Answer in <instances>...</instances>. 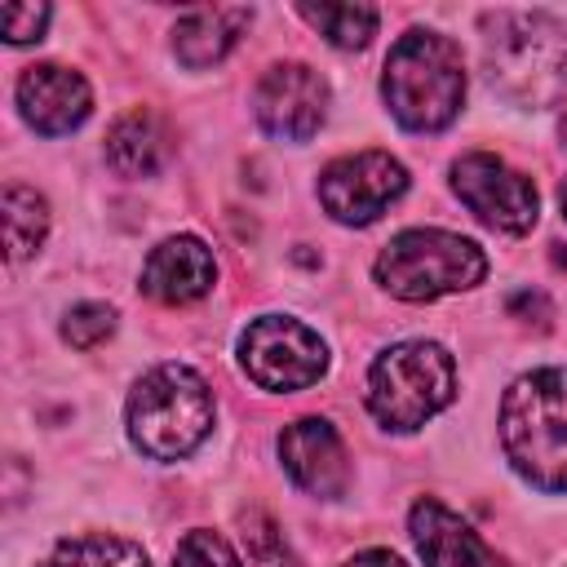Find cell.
<instances>
[{"label":"cell","instance_id":"d6986e66","mask_svg":"<svg viewBox=\"0 0 567 567\" xmlns=\"http://www.w3.org/2000/svg\"><path fill=\"white\" fill-rule=\"evenodd\" d=\"M44 567H151L142 545L120 540V536H71L62 540Z\"/></svg>","mask_w":567,"mask_h":567},{"label":"cell","instance_id":"3957f363","mask_svg":"<svg viewBox=\"0 0 567 567\" xmlns=\"http://www.w3.org/2000/svg\"><path fill=\"white\" fill-rule=\"evenodd\" d=\"M390 115L412 133H439L461 115L465 62L461 49L439 31H408L394 40L381 75Z\"/></svg>","mask_w":567,"mask_h":567},{"label":"cell","instance_id":"ffe728a7","mask_svg":"<svg viewBox=\"0 0 567 567\" xmlns=\"http://www.w3.org/2000/svg\"><path fill=\"white\" fill-rule=\"evenodd\" d=\"M111 332H115V310L102 306V301H84L62 319V341L75 346V350H89V346L106 341Z\"/></svg>","mask_w":567,"mask_h":567},{"label":"cell","instance_id":"5b68a950","mask_svg":"<svg viewBox=\"0 0 567 567\" xmlns=\"http://www.w3.org/2000/svg\"><path fill=\"white\" fill-rule=\"evenodd\" d=\"M456 394V363L439 341H399L368 368V408L385 430H421Z\"/></svg>","mask_w":567,"mask_h":567},{"label":"cell","instance_id":"8fae6325","mask_svg":"<svg viewBox=\"0 0 567 567\" xmlns=\"http://www.w3.org/2000/svg\"><path fill=\"white\" fill-rule=\"evenodd\" d=\"M279 461L288 470V478L310 492V496H341L346 483H350V456H346V443L341 434L323 421V416H301L292 425H284L279 434Z\"/></svg>","mask_w":567,"mask_h":567},{"label":"cell","instance_id":"8992f818","mask_svg":"<svg viewBox=\"0 0 567 567\" xmlns=\"http://www.w3.org/2000/svg\"><path fill=\"white\" fill-rule=\"evenodd\" d=\"M483 275V248L452 230H403L377 257V284L403 301H434L443 292H461L474 288Z\"/></svg>","mask_w":567,"mask_h":567},{"label":"cell","instance_id":"484cf974","mask_svg":"<svg viewBox=\"0 0 567 567\" xmlns=\"http://www.w3.org/2000/svg\"><path fill=\"white\" fill-rule=\"evenodd\" d=\"M563 146H567V115H563Z\"/></svg>","mask_w":567,"mask_h":567},{"label":"cell","instance_id":"cb8c5ba5","mask_svg":"<svg viewBox=\"0 0 567 567\" xmlns=\"http://www.w3.org/2000/svg\"><path fill=\"white\" fill-rule=\"evenodd\" d=\"M346 567H408L399 554H390V549H363V554H354Z\"/></svg>","mask_w":567,"mask_h":567},{"label":"cell","instance_id":"5bb4252c","mask_svg":"<svg viewBox=\"0 0 567 567\" xmlns=\"http://www.w3.org/2000/svg\"><path fill=\"white\" fill-rule=\"evenodd\" d=\"M412 540L425 567H509L496 549L483 545V536L461 514H452L434 496L412 505Z\"/></svg>","mask_w":567,"mask_h":567},{"label":"cell","instance_id":"d4e9b609","mask_svg":"<svg viewBox=\"0 0 567 567\" xmlns=\"http://www.w3.org/2000/svg\"><path fill=\"white\" fill-rule=\"evenodd\" d=\"M558 204H563V217H567V182L558 186Z\"/></svg>","mask_w":567,"mask_h":567},{"label":"cell","instance_id":"7c38bea8","mask_svg":"<svg viewBox=\"0 0 567 567\" xmlns=\"http://www.w3.org/2000/svg\"><path fill=\"white\" fill-rule=\"evenodd\" d=\"M18 106H22V120L44 133V137H58V133H71L89 120L93 111V93L84 84L80 71L71 66H58V62H40V66H27L22 80H18Z\"/></svg>","mask_w":567,"mask_h":567},{"label":"cell","instance_id":"4fadbf2b","mask_svg":"<svg viewBox=\"0 0 567 567\" xmlns=\"http://www.w3.org/2000/svg\"><path fill=\"white\" fill-rule=\"evenodd\" d=\"M213 279H217V261H213L208 244L195 235H173V239L155 244L142 266V292L164 306L199 301L213 288Z\"/></svg>","mask_w":567,"mask_h":567},{"label":"cell","instance_id":"9a60e30c","mask_svg":"<svg viewBox=\"0 0 567 567\" xmlns=\"http://www.w3.org/2000/svg\"><path fill=\"white\" fill-rule=\"evenodd\" d=\"M248 18L252 13L244 4H195V9H186L177 18V27H173L177 62L190 66V71H204V66L221 62L235 49V40L248 27Z\"/></svg>","mask_w":567,"mask_h":567},{"label":"cell","instance_id":"9c48e42d","mask_svg":"<svg viewBox=\"0 0 567 567\" xmlns=\"http://www.w3.org/2000/svg\"><path fill=\"white\" fill-rule=\"evenodd\" d=\"M403 190H408V168L385 151H359V155L332 159L319 173V199L346 226L377 221Z\"/></svg>","mask_w":567,"mask_h":567},{"label":"cell","instance_id":"e0dca14e","mask_svg":"<svg viewBox=\"0 0 567 567\" xmlns=\"http://www.w3.org/2000/svg\"><path fill=\"white\" fill-rule=\"evenodd\" d=\"M0 213H4V248H9V261H22L40 248L44 230H49V204L44 195H35L31 186H4V199H0Z\"/></svg>","mask_w":567,"mask_h":567},{"label":"cell","instance_id":"7402d4cb","mask_svg":"<svg viewBox=\"0 0 567 567\" xmlns=\"http://www.w3.org/2000/svg\"><path fill=\"white\" fill-rule=\"evenodd\" d=\"M244 540H248V554H252L257 567H297V558L288 554V545H284V536L275 532L270 518L244 514Z\"/></svg>","mask_w":567,"mask_h":567},{"label":"cell","instance_id":"44dd1931","mask_svg":"<svg viewBox=\"0 0 567 567\" xmlns=\"http://www.w3.org/2000/svg\"><path fill=\"white\" fill-rule=\"evenodd\" d=\"M173 567H244L217 532H186L173 549Z\"/></svg>","mask_w":567,"mask_h":567},{"label":"cell","instance_id":"ba28073f","mask_svg":"<svg viewBox=\"0 0 567 567\" xmlns=\"http://www.w3.org/2000/svg\"><path fill=\"white\" fill-rule=\"evenodd\" d=\"M452 190L461 195V204L492 230L505 235H523L536 226V186L527 173L509 168L501 155L487 151H470L452 164Z\"/></svg>","mask_w":567,"mask_h":567},{"label":"cell","instance_id":"2e32d148","mask_svg":"<svg viewBox=\"0 0 567 567\" xmlns=\"http://www.w3.org/2000/svg\"><path fill=\"white\" fill-rule=\"evenodd\" d=\"M168 151H173V137H168L164 120L155 111H146V106L120 115L111 124V133H106V159H111V168L120 177H151V173H159Z\"/></svg>","mask_w":567,"mask_h":567},{"label":"cell","instance_id":"277c9868","mask_svg":"<svg viewBox=\"0 0 567 567\" xmlns=\"http://www.w3.org/2000/svg\"><path fill=\"white\" fill-rule=\"evenodd\" d=\"M213 430V390L186 363L151 368L128 394V439L151 461H177Z\"/></svg>","mask_w":567,"mask_h":567},{"label":"cell","instance_id":"603a6c76","mask_svg":"<svg viewBox=\"0 0 567 567\" xmlns=\"http://www.w3.org/2000/svg\"><path fill=\"white\" fill-rule=\"evenodd\" d=\"M0 22H4V40L9 44H31L49 27V4H4Z\"/></svg>","mask_w":567,"mask_h":567},{"label":"cell","instance_id":"30bf717a","mask_svg":"<svg viewBox=\"0 0 567 567\" xmlns=\"http://www.w3.org/2000/svg\"><path fill=\"white\" fill-rule=\"evenodd\" d=\"M252 111L270 137L306 142L328 115V80L306 62H279L257 80Z\"/></svg>","mask_w":567,"mask_h":567},{"label":"cell","instance_id":"6da1fadb","mask_svg":"<svg viewBox=\"0 0 567 567\" xmlns=\"http://www.w3.org/2000/svg\"><path fill=\"white\" fill-rule=\"evenodd\" d=\"M483 75L514 106H554L567 93V27L536 9H496L478 22Z\"/></svg>","mask_w":567,"mask_h":567},{"label":"cell","instance_id":"52a82bcc","mask_svg":"<svg viewBox=\"0 0 567 567\" xmlns=\"http://www.w3.org/2000/svg\"><path fill=\"white\" fill-rule=\"evenodd\" d=\"M239 363L261 390H306L328 368V346L301 319L261 315L239 337Z\"/></svg>","mask_w":567,"mask_h":567},{"label":"cell","instance_id":"7a4b0ae2","mask_svg":"<svg viewBox=\"0 0 567 567\" xmlns=\"http://www.w3.org/2000/svg\"><path fill=\"white\" fill-rule=\"evenodd\" d=\"M505 461L540 492H567V368H536L501 399Z\"/></svg>","mask_w":567,"mask_h":567},{"label":"cell","instance_id":"ac0fdd59","mask_svg":"<svg viewBox=\"0 0 567 567\" xmlns=\"http://www.w3.org/2000/svg\"><path fill=\"white\" fill-rule=\"evenodd\" d=\"M315 31H323L328 44L337 49H363L377 35L381 13L372 4H301L297 9Z\"/></svg>","mask_w":567,"mask_h":567}]
</instances>
